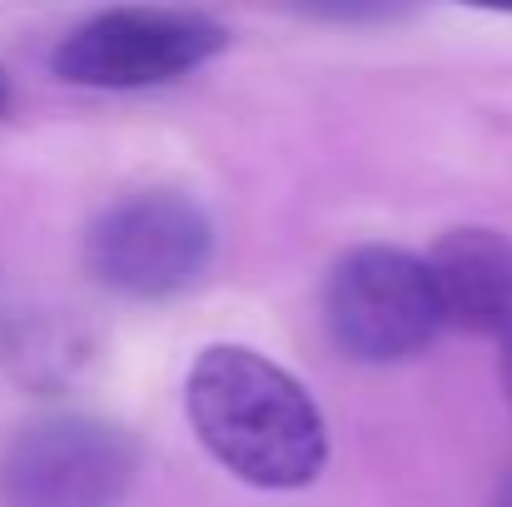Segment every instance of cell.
<instances>
[{"label": "cell", "mask_w": 512, "mask_h": 507, "mask_svg": "<svg viewBox=\"0 0 512 507\" xmlns=\"http://www.w3.org/2000/svg\"><path fill=\"white\" fill-rule=\"evenodd\" d=\"M473 10H493V15H512V0H463Z\"/></svg>", "instance_id": "obj_7"}, {"label": "cell", "mask_w": 512, "mask_h": 507, "mask_svg": "<svg viewBox=\"0 0 512 507\" xmlns=\"http://www.w3.org/2000/svg\"><path fill=\"white\" fill-rule=\"evenodd\" d=\"M184 413L204 453L249 488L299 493L329 463V423L314 393L259 348H204L184 378Z\"/></svg>", "instance_id": "obj_1"}, {"label": "cell", "mask_w": 512, "mask_h": 507, "mask_svg": "<svg viewBox=\"0 0 512 507\" xmlns=\"http://www.w3.org/2000/svg\"><path fill=\"white\" fill-rule=\"evenodd\" d=\"M324 324L358 363H403L448 329L433 264L398 244H358L324 279Z\"/></svg>", "instance_id": "obj_3"}, {"label": "cell", "mask_w": 512, "mask_h": 507, "mask_svg": "<svg viewBox=\"0 0 512 507\" xmlns=\"http://www.w3.org/2000/svg\"><path fill=\"white\" fill-rule=\"evenodd\" d=\"M229 50V30L179 5H115L55 45V75L80 90H150L204 70Z\"/></svg>", "instance_id": "obj_4"}, {"label": "cell", "mask_w": 512, "mask_h": 507, "mask_svg": "<svg viewBox=\"0 0 512 507\" xmlns=\"http://www.w3.org/2000/svg\"><path fill=\"white\" fill-rule=\"evenodd\" d=\"M140 473L135 438L90 413L25 423L0 453L5 507H120Z\"/></svg>", "instance_id": "obj_5"}, {"label": "cell", "mask_w": 512, "mask_h": 507, "mask_svg": "<svg viewBox=\"0 0 512 507\" xmlns=\"http://www.w3.org/2000/svg\"><path fill=\"white\" fill-rule=\"evenodd\" d=\"M5 105H10V95H5V80H0V110H5Z\"/></svg>", "instance_id": "obj_8"}, {"label": "cell", "mask_w": 512, "mask_h": 507, "mask_svg": "<svg viewBox=\"0 0 512 507\" xmlns=\"http://www.w3.org/2000/svg\"><path fill=\"white\" fill-rule=\"evenodd\" d=\"M214 264V224L209 214L174 189L125 194L95 214L85 234V269L100 289L165 304L204 284Z\"/></svg>", "instance_id": "obj_2"}, {"label": "cell", "mask_w": 512, "mask_h": 507, "mask_svg": "<svg viewBox=\"0 0 512 507\" xmlns=\"http://www.w3.org/2000/svg\"><path fill=\"white\" fill-rule=\"evenodd\" d=\"M428 264H433L448 324L473 329L498 348L503 383L512 393V239L483 224L448 229L433 244Z\"/></svg>", "instance_id": "obj_6"}]
</instances>
